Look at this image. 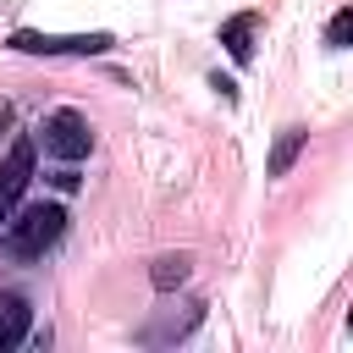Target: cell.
I'll return each mask as SVG.
<instances>
[{"label": "cell", "instance_id": "obj_3", "mask_svg": "<svg viewBox=\"0 0 353 353\" xmlns=\"http://www.w3.org/2000/svg\"><path fill=\"white\" fill-rule=\"evenodd\" d=\"M39 143H44V154H55V160H83L88 149H94V132H88V116H77V110H55V116H44L39 121Z\"/></svg>", "mask_w": 353, "mask_h": 353}, {"label": "cell", "instance_id": "obj_7", "mask_svg": "<svg viewBox=\"0 0 353 353\" xmlns=\"http://www.w3.org/2000/svg\"><path fill=\"white\" fill-rule=\"evenodd\" d=\"M303 143H309V132H303V127H281V132H276V149H270V160H265V171H270V176H287Z\"/></svg>", "mask_w": 353, "mask_h": 353}, {"label": "cell", "instance_id": "obj_8", "mask_svg": "<svg viewBox=\"0 0 353 353\" xmlns=\"http://www.w3.org/2000/svg\"><path fill=\"white\" fill-rule=\"evenodd\" d=\"M149 281H154L160 292H171V287H182V281H188V254H165V259H154V270H149Z\"/></svg>", "mask_w": 353, "mask_h": 353}, {"label": "cell", "instance_id": "obj_4", "mask_svg": "<svg viewBox=\"0 0 353 353\" xmlns=\"http://www.w3.org/2000/svg\"><path fill=\"white\" fill-rule=\"evenodd\" d=\"M28 182H33V138H17L11 154H6V165H0V221L17 210V199L28 193Z\"/></svg>", "mask_w": 353, "mask_h": 353}, {"label": "cell", "instance_id": "obj_6", "mask_svg": "<svg viewBox=\"0 0 353 353\" xmlns=\"http://www.w3.org/2000/svg\"><path fill=\"white\" fill-rule=\"evenodd\" d=\"M254 28H259V17H254V11H243V17L221 22V44L232 50V61H254Z\"/></svg>", "mask_w": 353, "mask_h": 353}, {"label": "cell", "instance_id": "obj_10", "mask_svg": "<svg viewBox=\"0 0 353 353\" xmlns=\"http://www.w3.org/2000/svg\"><path fill=\"white\" fill-rule=\"evenodd\" d=\"M6 127H11V110H6V105H0V132H6Z\"/></svg>", "mask_w": 353, "mask_h": 353}, {"label": "cell", "instance_id": "obj_1", "mask_svg": "<svg viewBox=\"0 0 353 353\" xmlns=\"http://www.w3.org/2000/svg\"><path fill=\"white\" fill-rule=\"evenodd\" d=\"M61 232H66V210L61 204H28L11 221V232L0 237V254L6 259H39L44 248L61 243Z\"/></svg>", "mask_w": 353, "mask_h": 353}, {"label": "cell", "instance_id": "obj_5", "mask_svg": "<svg viewBox=\"0 0 353 353\" xmlns=\"http://www.w3.org/2000/svg\"><path fill=\"white\" fill-rule=\"evenodd\" d=\"M28 325H33V309L22 292H0V347H17L28 342Z\"/></svg>", "mask_w": 353, "mask_h": 353}, {"label": "cell", "instance_id": "obj_9", "mask_svg": "<svg viewBox=\"0 0 353 353\" xmlns=\"http://www.w3.org/2000/svg\"><path fill=\"white\" fill-rule=\"evenodd\" d=\"M347 39H353V11H347V6H342V11H336V17H331V28H325V44H331V50H342V44H347Z\"/></svg>", "mask_w": 353, "mask_h": 353}, {"label": "cell", "instance_id": "obj_2", "mask_svg": "<svg viewBox=\"0 0 353 353\" xmlns=\"http://www.w3.org/2000/svg\"><path fill=\"white\" fill-rule=\"evenodd\" d=\"M116 39L110 33H39V28H17L11 50L22 55H105Z\"/></svg>", "mask_w": 353, "mask_h": 353}]
</instances>
